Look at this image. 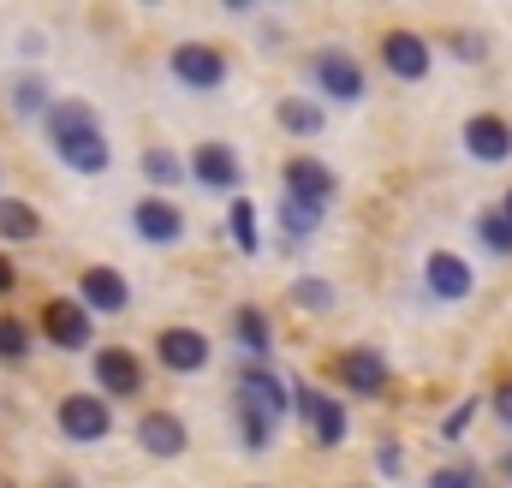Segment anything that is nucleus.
<instances>
[{
  "instance_id": "27",
  "label": "nucleus",
  "mask_w": 512,
  "mask_h": 488,
  "mask_svg": "<svg viewBox=\"0 0 512 488\" xmlns=\"http://www.w3.org/2000/svg\"><path fill=\"white\" fill-rule=\"evenodd\" d=\"M30 352V328L18 322V316H0V358L12 364V358H24Z\"/></svg>"
},
{
  "instance_id": "10",
  "label": "nucleus",
  "mask_w": 512,
  "mask_h": 488,
  "mask_svg": "<svg viewBox=\"0 0 512 488\" xmlns=\"http://www.w3.org/2000/svg\"><path fill=\"white\" fill-rule=\"evenodd\" d=\"M382 66L399 78V84H423L429 66H435V54H429V42H423L417 30H393V36L382 42Z\"/></svg>"
},
{
  "instance_id": "6",
  "label": "nucleus",
  "mask_w": 512,
  "mask_h": 488,
  "mask_svg": "<svg viewBox=\"0 0 512 488\" xmlns=\"http://www.w3.org/2000/svg\"><path fill=\"white\" fill-rule=\"evenodd\" d=\"M286 405L304 417V429H310L322 447H340V441H346V405H340V399H328V393H316V387H298Z\"/></svg>"
},
{
  "instance_id": "36",
  "label": "nucleus",
  "mask_w": 512,
  "mask_h": 488,
  "mask_svg": "<svg viewBox=\"0 0 512 488\" xmlns=\"http://www.w3.org/2000/svg\"><path fill=\"white\" fill-rule=\"evenodd\" d=\"M501 471H507V483H512V453H507V459H501Z\"/></svg>"
},
{
  "instance_id": "3",
  "label": "nucleus",
  "mask_w": 512,
  "mask_h": 488,
  "mask_svg": "<svg viewBox=\"0 0 512 488\" xmlns=\"http://www.w3.org/2000/svg\"><path fill=\"white\" fill-rule=\"evenodd\" d=\"M167 66H173V78H179L185 90H203V96L227 84V54H221V48H209V42H179Z\"/></svg>"
},
{
  "instance_id": "34",
  "label": "nucleus",
  "mask_w": 512,
  "mask_h": 488,
  "mask_svg": "<svg viewBox=\"0 0 512 488\" xmlns=\"http://www.w3.org/2000/svg\"><path fill=\"white\" fill-rule=\"evenodd\" d=\"M12 286H18V274H12V262H6V256H0V298H6V292H12Z\"/></svg>"
},
{
  "instance_id": "25",
  "label": "nucleus",
  "mask_w": 512,
  "mask_h": 488,
  "mask_svg": "<svg viewBox=\"0 0 512 488\" xmlns=\"http://www.w3.org/2000/svg\"><path fill=\"white\" fill-rule=\"evenodd\" d=\"M143 179L167 191V185H179V179H185V161H179V155H167V149H143Z\"/></svg>"
},
{
  "instance_id": "9",
  "label": "nucleus",
  "mask_w": 512,
  "mask_h": 488,
  "mask_svg": "<svg viewBox=\"0 0 512 488\" xmlns=\"http://www.w3.org/2000/svg\"><path fill=\"white\" fill-rule=\"evenodd\" d=\"M131 304V286L120 268H84L78 274V310L90 316V310H102V316H120Z\"/></svg>"
},
{
  "instance_id": "5",
  "label": "nucleus",
  "mask_w": 512,
  "mask_h": 488,
  "mask_svg": "<svg viewBox=\"0 0 512 488\" xmlns=\"http://www.w3.org/2000/svg\"><path fill=\"white\" fill-rule=\"evenodd\" d=\"M60 429H66V441H102L108 429H114V411H108V399L102 393H66L60 399Z\"/></svg>"
},
{
  "instance_id": "11",
  "label": "nucleus",
  "mask_w": 512,
  "mask_h": 488,
  "mask_svg": "<svg viewBox=\"0 0 512 488\" xmlns=\"http://www.w3.org/2000/svg\"><path fill=\"white\" fill-rule=\"evenodd\" d=\"M334 191H340V179H334V167H322L316 155H292V161H286V197L328 209V203H334Z\"/></svg>"
},
{
  "instance_id": "13",
  "label": "nucleus",
  "mask_w": 512,
  "mask_h": 488,
  "mask_svg": "<svg viewBox=\"0 0 512 488\" xmlns=\"http://www.w3.org/2000/svg\"><path fill=\"white\" fill-rule=\"evenodd\" d=\"M459 143H465L471 161H507L512 155V125L501 120V114H471L465 131H459Z\"/></svg>"
},
{
  "instance_id": "7",
  "label": "nucleus",
  "mask_w": 512,
  "mask_h": 488,
  "mask_svg": "<svg viewBox=\"0 0 512 488\" xmlns=\"http://www.w3.org/2000/svg\"><path fill=\"white\" fill-rule=\"evenodd\" d=\"M185 173H191L203 191H239V185H245V167H239V155H233L227 143H197L191 161H185Z\"/></svg>"
},
{
  "instance_id": "17",
  "label": "nucleus",
  "mask_w": 512,
  "mask_h": 488,
  "mask_svg": "<svg viewBox=\"0 0 512 488\" xmlns=\"http://www.w3.org/2000/svg\"><path fill=\"white\" fill-rule=\"evenodd\" d=\"M137 447H143L149 459H179V453H185V423H179L173 411H149V417L137 423Z\"/></svg>"
},
{
  "instance_id": "16",
  "label": "nucleus",
  "mask_w": 512,
  "mask_h": 488,
  "mask_svg": "<svg viewBox=\"0 0 512 488\" xmlns=\"http://www.w3.org/2000/svg\"><path fill=\"white\" fill-rule=\"evenodd\" d=\"M42 334L60 346V352H84L90 346V316L78 310V304H66V298H54L48 310H42Z\"/></svg>"
},
{
  "instance_id": "8",
  "label": "nucleus",
  "mask_w": 512,
  "mask_h": 488,
  "mask_svg": "<svg viewBox=\"0 0 512 488\" xmlns=\"http://www.w3.org/2000/svg\"><path fill=\"white\" fill-rule=\"evenodd\" d=\"M155 358L173 375H197V369H209V334L203 328H161L155 334Z\"/></svg>"
},
{
  "instance_id": "4",
  "label": "nucleus",
  "mask_w": 512,
  "mask_h": 488,
  "mask_svg": "<svg viewBox=\"0 0 512 488\" xmlns=\"http://www.w3.org/2000/svg\"><path fill=\"white\" fill-rule=\"evenodd\" d=\"M239 417H256V423H268V429L286 417V387H280L274 369L256 364V369L239 375Z\"/></svg>"
},
{
  "instance_id": "31",
  "label": "nucleus",
  "mask_w": 512,
  "mask_h": 488,
  "mask_svg": "<svg viewBox=\"0 0 512 488\" xmlns=\"http://www.w3.org/2000/svg\"><path fill=\"white\" fill-rule=\"evenodd\" d=\"M453 54H459V60H483V36H477V30L453 36Z\"/></svg>"
},
{
  "instance_id": "20",
  "label": "nucleus",
  "mask_w": 512,
  "mask_h": 488,
  "mask_svg": "<svg viewBox=\"0 0 512 488\" xmlns=\"http://www.w3.org/2000/svg\"><path fill=\"white\" fill-rule=\"evenodd\" d=\"M0 239H42V215L30 209V203H18V197H0Z\"/></svg>"
},
{
  "instance_id": "26",
  "label": "nucleus",
  "mask_w": 512,
  "mask_h": 488,
  "mask_svg": "<svg viewBox=\"0 0 512 488\" xmlns=\"http://www.w3.org/2000/svg\"><path fill=\"white\" fill-rule=\"evenodd\" d=\"M477 239L489 244L495 256H512V221H501L495 209H483V215H477Z\"/></svg>"
},
{
  "instance_id": "22",
  "label": "nucleus",
  "mask_w": 512,
  "mask_h": 488,
  "mask_svg": "<svg viewBox=\"0 0 512 488\" xmlns=\"http://www.w3.org/2000/svg\"><path fill=\"white\" fill-rule=\"evenodd\" d=\"M227 233H233V244H239V256H256V203L251 197H233V209H227Z\"/></svg>"
},
{
  "instance_id": "35",
  "label": "nucleus",
  "mask_w": 512,
  "mask_h": 488,
  "mask_svg": "<svg viewBox=\"0 0 512 488\" xmlns=\"http://www.w3.org/2000/svg\"><path fill=\"white\" fill-rule=\"evenodd\" d=\"M495 215H501V221H512V191L501 197V209H495Z\"/></svg>"
},
{
  "instance_id": "32",
  "label": "nucleus",
  "mask_w": 512,
  "mask_h": 488,
  "mask_svg": "<svg viewBox=\"0 0 512 488\" xmlns=\"http://www.w3.org/2000/svg\"><path fill=\"white\" fill-rule=\"evenodd\" d=\"M495 417L512 429V381H507V387H495Z\"/></svg>"
},
{
  "instance_id": "18",
  "label": "nucleus",
  "mask_w": 512,
  "mask_h": 488,
  "mask_svg": "<svg viewBox=\"0 0 512 488\" xmlns=\"http://www.w3.org/2000/svg\"><path fill=\"white\" fill-rule=\"evenodd\" d=\"M340 375H346V387L364 393V399H376V393L387 387V364H382V352H370V346L346 352V358H340Z\"/></svg>"
},
{
  "instance_id": "15",
  "label": "nucleus",
  "mask_w": 512,
  "mask_h": 488,
  "mask_svg": "<svg viewBox=\"0 0 512 488\" xmlns=\"http://www.w3.org/2000/svg\"><path fill=\"white\" fill-rule=\"evenodd\" d=\"M96 387L114 393V399H131V393L143 387V364L131 358L126 346H102V352H96Z\"/></svg>"
},
{
  "instance_id": "33",
  "label": "nucleus",
  "mask_w": 512,
  "mask_h": 488,
  "mask_svg": "<svg viewBox=\"0 0 512 488\" xmlns=\"http://www.w3.org/2000/svg\"><path fill=\"white\" fill-rule=\"evenodd\" d=\"M376 465H382V471H399V465H405V453H399V447H382V453H376Z\"/></svg>"
},
{
  "instance_id": "28",
  "label": "nucleus",
  "mask_w": 512,
  "mask_h": 488,
  "mask_svg": "<svg viewBox=\"0 0 512 488\" xmlns=\"http://www.w3.org/2000/svg\"><path fill=\"white\" fill-rule=\"evenodd\" d=\"M292 298H298V304H310V310H328V304H334L328 280H298V286H292Z\"/></svg>"
},
{
  "instance_id": "21",
  "label": "nucleus",
  "mask_w": 512,
  "mask_h": 488,
  "mask_svg": "<svg viewBox=\"0 0 512 488\" xmlns=\"http://www.w3.org/2000/svg\"><path fill=\"white\" fill-rule=\"evenodd\" d=\"M316 227H322V209L316 203H298V197L280 203V233L286 239H316Z\"/></svg>"
},
{
  "instance_id": "1",
  "label": "nucleus",
  "mask_w": 512,
  "mask_h": 488,
  "mask_svg": "<svg viewBox=\"0 0 512 488\" xmlns=\"http://www.w3.org/2000/svg\"><path fill=\"white\" fill-rule=\"evenodd\" d=\"M54 137V155L72 167V173H108L114 167V143H108V131L96 120H84V125H60V131H48Z\"/></svg>"
},
{
  "instance_id": "24",
  "label": "nucleus",
  "mask_w": 512,
  "mask_h": 488,
  "mask_svg": "<svg viewBox=\"0 0 512 488\" xmlns=\"http://www.w3.org/2000/svg\"><path fill=\"white\" fill-rule=\"evenodd\" d=\"M233 328H239V346H245V352H256V358L274 346V334H268V316H262L256 304H245V310L233 316Z\"/></svg>"
},
{
  "instance_id": "29",
  "label": "nucleus",
  "mask_w": 512,
  "mask_h": 488,
  "mask_svg": "<svg viewBox=\"0 0 512 488\" xmlns=\"http://www.w3.org/2000/svg\"><path fill=\"white\" fill-rule=\"evenodd\" d=\"M471 411H477V399H465V405L441 423V441H459V435H465V423H471Z\"/></svg>"
},
{
  "instance_id": "2",
  "label": "nucleus",
  "mask_w": 512,
  "mask_h": 488,
  "mask_svg": "<svg viewBox=\"0 0 512 488\" xmlns=\"http://www.w3.org/2000/svg\"><path fill=\"white\" fill-rule=\"evenodd\" d=\"M310 78H316V90L328 96V102H364V66L346 54V48H322L316 60H310Z\"/></svg>"
},
{
  "instance_id": "12",
  "label": "nucleus",
  "mask_w": 512,
  "mask_h": 488,
  "mask_svg": "<svg viewBox=\"0 0 512 488\" xmlns=\"http://www.w3.org/2000/svg\"><path fill=\"white\" fill-rule=\"evenodd\" d=\"M131 233L143 244H179L185 239V215H179V203H167V197H143V203L131 209Z\"/></svg>"
},
{
  "instance_id": "23",
  "label": "nucleus",
  "mask_w": 512,
  "mask_h": 488,
  "mask_svg": "<svg viewBox=\"0 0 512 488\" xmlns=\"http://www.w3.org/2000/svg\"><path fill=\"white\" fill-rule=\"evenodd\" d=\"M48 108H54V96H48L42 78H18V84H12V114H18V120H36V114H48Z\"/></svg>"
},
{
  "instance_id": "30",
  "label": "nucleus",
  "mask_w": 512,
  "mask_h": 488,
  "mask_svg": "<svg viewBox=\"0 0 512 488\" xmlns=\"http://www.w3.org/2000/svg\"><path fill=\"white\" fill-rule=\"evenodd\" d=\"M429 488H483V483H477V471H435Z\"/></svg>"
},
{
  "instance_id": "19",
  "label": "nucleus",
  "mask_w": 512,
  "mask_h": 488,
  "mask_svg": "<svg viewBox=\"0 0 512 488\" xmlns=\"http://www.w3.org/2000/svg\"><path fill=\"white\" fill-rule=\"evenodd\" d=\"M274 120L286 125L292 137H322V125H328V114H322V102H310V96H280Z\"/></svg>"
},
{
  "instance_id": "14",
  "label": "nucleus",
  "mask_w": 512,
  "mask_h": 488,
  "mask_svg": "<svg viewBox=\"0 0 512 488\" xmlns=\"http://www.w3.org/2000/svg\"><path fill=\"white\" fill-rule=\"evenodd\" d=\"M423 280H429V292L435 298H471V286H477V274H471V262L465 256H453V250H435L429 262H423Z\"/></svg>"
}]
</instances>
